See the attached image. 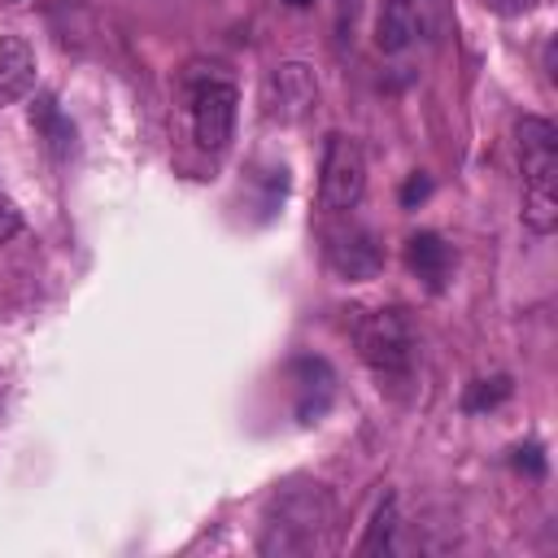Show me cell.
Segmentation results:
<instances>
[{"mask_svg":"<svg viewBox=\"0 0 558 558\" xmlns=\"http://www.w3.org/2000/svg\"><path fill=\"white\" fill-rule=\"evenodd\" d=\"M336 523V501L323 484H292L283 493H275L270 510H266V532L257 541L262 554H314L327 545Z\"/></svg>","mask_w":558,"mask_h":558,"instance_id":"6da1fadb","label":"cell"},{"mask_svg":"<svg viewBox=\"0 0 558 558\" xmlns=\"http://www.w3.org/2000/svg\"><path fill=\"white\" fill-rule=\"evenodd\" d=\"M357 357L375 371L379 388H401L414 375V327L401 310H357L353 318Z\"/></svg>","mask_w":558,"mask_h":558,"instance_id":"7a4b0ae2","label":"cell"},{"mask_svg":"<svg viewBox=\"0 0 558 558\" xmlns=\"http://www.w3.org/2000/svg\"><path fill=\"white\" fill-rule=\"evenodd\" d=\"M366 192V157L357 140L349 135H327L323 153V179H318V205L327 214H349Z\"/></svg>","mask_w":558,"mask_h":558,"instance_id":"3957f363","label":"cell"},{"mask_svg":"<svg viewBox=\"0 0 558 558\" xmlns=\"http://www.w3.org/2000/svg\"><path fill=\"white\" fill-rule=\"evenodd\" d=\"M318 105V78L301 61H283L262 83V109L270 122H301Z\"/></svg>","mask_w":558,"mask_h":558,"instance_id":"277c9868","label":"cell"},{"mask_svg":"<svg viewBox=\"0 0 558 558\" xmlns=\"http://www.w3.org/2000/svg\"><path fill=\"white\" fill-rule=\"evenodd\" d=\"M323 253H327L331 275H340V279H349V283H366V279H375L379 266H384V248H379L375 231L362 227V222H340V227H331Z\"/></svg>","mask_w":558,"mask_h":558,"instance_id":"5b68a950","label":"cell"},{"mask_svg":"<svg viewBox=\"0 0 558 558\" xmlns=\"http://www.w3.org/2000/svg\"><path fill=\"white\" fill-rule=\"evenodd\" d=\"M235 87L222 83V78H209L192 92V135L205 153H222L231 144V131H235Z\"/></svg>","mask_w":558,"mask_h":558,"instance_id":"8992f818","label":"cell"},{"mask_svg":"<svg viewBox=\"0 0 558 558\" xmlns=\"http://www.w3.org/2000/svg\"><path fill=\"white\" fill-rule=\"evenodd\" d=\"M519 157H523V187L558 192V126L549 118L527 113L519 122Z\"/></svg>","mask_w":558,"mask_h":558,"instance_id":"52a82bcc","label":"cell"},{"mask_svg":"<svg viewBox=\"0 0 558 558\" xmlns=\"http://www.w3.org/2000/svg\"><path fill=\"white\" fill-rule=\"evenodd\" d=\"M405 266H410V275H414L427 292H445V283L453 279L458 257H453V248H449L436 231H414V235L405 240Z\"/></svg>","mask_w":558,"mask_h":558,"instance_id":"ba28073f","label":"cell"},{"mask_svg":"<svg viewBox=\"0 0 558 558\" xmlns=\"http://www.w3.org/2000/svg\"><path fill=\"white\" fill-rule=\"evenodd\" d=\"M35 87V48L22 35H0V105H17Z\"/></svg>","mask_w":558,"mask_h":558,"instance_id":"9c48e42d","label":"cell"},{"mask_svg":"<svg viewBox=\"0 0 558 558\" xmlns=\"http://www.w3.org/2000/svg\"><path fill=\"white\" fill-rule=\"evenodd\" d=\"M414 39H418V22H414V13H405V9L392 4V0H384L379 22H375V44H379L384 52H401V48H410Z\"/></svg>","mask_w":558,"mask_h":558,"instance_id":"30bf717a","label":"cell"},{"mask_svg":"<svg viewBox=\"0 0 558 558\" xmlns=\"http://www.w3.org/2000/svg\"><path fill=\"white\" fill-rule=\"evenodd\" d=\"M523 227L536 235H549L558 227V192H532L523 187Z\"/></svg>","mask_w":558,"mask_h":558,"instance_id":"8fae6325","label":"cell"},{"mask_svg":"<svg viewBox=\"0 0 558 558\" xmlns=\"http://www.w3.org/2000/svg\"><path fill=\"white\" fill-rule=\"evenodd\" d=\"M392 532H397V497H384V501L375 506V514H371L366 536L357 541V554H379V549H388V545H392Z\"/></svg>","mask_w":558,"mask_h":558,"instance_id":"7c38bea8","label":"cell"},{"mask_svg":"<svg viewBox=\"0 0 558 558\" xmlns=\"http://www.w3.org/2000/svg\"><path fill=\"white\" fill-rule=\"evenodd\" d=\"M35 122H39V131L48 135V148L61 157V153H70L74 148V126L57 113V105L52 100H39V109H35Z\"/></svg>","mask_w":558,"mask_h":558,"instance_id":"4fadbf2b","label":"cell"},{"mask_svg":"<svg viewBox=\"0 0 558 558\" xmlns=\"http://www.w3.org/2000/svg\"><path fill=\"white\" fill-rule=\"evenodd\" d=\"M506 397H510V379H506V375H493V379H475V384L466 388L462 405H466L471 414H480V410H493V405L506 401Z\"/></svg>","mask_w":558,"mask_h":558,"instance_id":"5bb4252c","label":"cell"},{"mask_svg":"<svg viewBox=\"0 0 558 558\" xmlns=\"http://www.w3.org/2000/svg\"><path fill=\"white\" fill-rule=\"evenodd\" d=\"M427 196H432V179H427L423 170H418V174H410V179H405V187H401V205H405V209H414V205H418V201H427Z\"/></svg>","mask_w":558,"mask_h":558,"instance_id":"9a60e30c","label":"cell"},{"mask_svg":"<svg viewBox=\"0 0 558 558\" xmlns=\"http://www.w3.org/2000/svg\"><path fill=\"white\" fill-rule=\"evenodd\" d=\"M17 231H22V209L9 196H0V244H9Z\"/></svg>","mask_w":558,"mask_h":558,"instance_id":"2e32d148","label":"cell"},{"mask_svg":"<svg viewBox=\"0 0 558 558\" xmlns=\"http://www.w3.org/2000/svg\"><path fill=\"white\" fill-rule=\"evenodd\" d=\"M392 4H401L405 13H414V22H418V35H423V31H432V17H427V13L436 9V0H392Z\"/></svg>","mask_w":558,"mask_h":558,"instance_id":"e0dca14e","label":"cell"},{"mask_svg":"<svg viewBox=\"0 0 558 558\" xmlns=\"http://www.w3.org/2000/svg\"><path fill=\"white\" fill-rule=\"evenodd\" d=\"M488 9H497V13H527L536 0H484Z\"/></svg>","mask_w":558,"mask_h":558,"instance_id":"ac0fdd59","label":"cell"}]
</instances>
